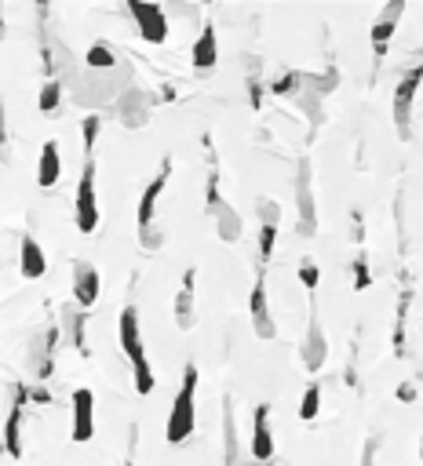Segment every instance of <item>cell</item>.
Returning a JSON list of instances; mask_svg holds the SVG:
<instances>
[{
  "mask_svg": "<svg viewBox=\"0 0 423 466\" xmlns=\"http://www.w3.org/2000/svg\"><path fill=\"white\" fill-rule=\"evenodd\" d=\"M117 335H121V350L135 372V390L146 397L153 390V368H150V358L142 350V328H139V310L135 306H125L121 310V324H117Z\"/></svg>",
  "mask_w": 423,
  "mask_h": 466,
  "instance_id": "cell-1",
  "label": "cell"
},
{
  "mask_svg": "<svg viewBox=\"0 0 423 466\" xmlns=\"http://www.w3.org/2000/svg\"><path fill=\"white\" fill-rule=\"evenodd\" d=\"M194 393H197V368L186 365V368H183V386H179V393H176V404H172V412H168V427H165L168 444H183V441L194 434V427H197Z\"/></svg>",
  "mask_w": 423,
  "mask_h": 466,
  "instance_id": "cell-2",
  "label": "cell"
},
{
  "mask_svg": "<svg viewBox=\"0 0 423 466\" xmlns=\"http://www.w3.org/2000/svg\"><path fill=\"white\" fill-rule=\"evenodd\" d=\"M73 219L81 233H95L99 226V201H95V157H84V171L77 183V204H73Z\"/></svg>",
  "mask_w": 423,
  "mask_h": 466,
  "instance_id": "cell-3",
  "label": "cell"
},
{
  "mask_svg": "<svg viewBox=\"0 0 423 466\" xmlns=\"http://www.w3.org/2000/svg\"><path fill=\"white\" fill-rule=\"evenodd\" d=\"M128 15L135 19L139 37H142L146 44H165V40H168V30H172V26H168V15H165L161 4H139V0H132Z\"/></svg>",
  "mask_w": 423,
  "mask_h": 466,
  "instance_id": "cell-4",
  "label": "cell"
},
{
  "mask_svg": "<svg viewBox=\"0 0 423 466\" xmlns=\"http://www.w3.org/2000/svg\"><path fill=\"white\" fill-rule=\"evenodd\" d=\"M26 401H30V386H15L12 390V408L4 419V452L12 459H22V419H26Z\"/></svg>",
  "mask_w": 423,
  "mask_h": 466,
  "instance_id": "cell-5",
  "label": "cell"
},
{
  "mask_svg": "<svg viewBox=\"0 0 423 466\" xmlns=\"http://www.w3.org/2000/svg\"><path fill=\"white\" fill-rule=\"evenodd\" d=\"M419 81H423V66H412V70L401 77L398 91H394V125H398V135H401V139H409L412 99H416V88H419Z\"/></svg>",
  "mask_w": 423,
  "mask_h": 466,
  "instance_id": "cell-6",
  "label": "cell"
},
{
  "mask_svg": "<svg viewBox=\"0 0 423 466\" xmlns=\"http://www.w3.org/2000/svg\"><path fill=\"white\" fill-rule=\"evenodd\" d=\"M168 175H172V160H165L157 168V175L150 179V186L142 190V201H139V211H135V222H139V233L153 226V211H157V201H161L165 186H168Z\"/></svg>",
  "mask_w": 423,
  "mask_h": 466,
  "instance_id": "cell-7",
  "label": "cell"
},
{
  "mask_svg": "<svg viewBox=\"0 0 423 466\" xmlns=\"http://www.w3.org/2000/svg\"><path fill=\"white\" fill-rule=\"evenodd\" d=\"M70 404H73V427H70V434H73L77 444H84L95 434V393L81 386V390H73Z\"/></svg>",
  "mask_w": 423,
  "mask_h": 466,
  "instance_id": "cell-8",
  "label": "cell"
},
{
  "mask_svg": "<svg viewBox=\"0 0 423 466\" xmlns=\"http://www.w3.org/2000/svg\"><path fill=\"white\" fill-rule=\"evenodd\" d=\"M252 459H255V462H271V459H274L271 404H259V408H255V419H252Z\"/></svg>",
  "mask_w": 423,
  "mask_h": 466,
  "instance_id": "cell-9",
  "label": "cell"
},
{
  "mask_svg": "<svg viewBox=\"0 0 423 466\" xmlns=\"http://www.w3.org/2000/svg\"><path fill=\"white\" fill-rule=\"evenodd\" d=\"M59 179H63V157H59V142L51 139V142H44V150L37 157V186L51 190Z\"/></svg>",
  "mask_w": 423,
  "mask_h": 466,
  "instance_id": "cell-10",
  "label": "cell"
},
{
  "mask_svg": "<svg viewBox=\"0 0 423 466\" xmlns=\"http://www.w3.org/2000/svg\"><path fill=\"white\" fill-rule=\"evenodd\" d=\"M73 299L81 310L95 306V299H99V270L95 266H88V263L73 266Z\"/></svg>",
  "mask_w": 423,
  "mask_h": 466,
  "instance_id": "cell-11",
  "label": "cell"
},
{
  "mask_svg": "<svg viewBox=\"0 0 423 466\" xmlns=\"http://www.w3.org/2000/svg\"><path fill=\"white\" fill-rule=\"evenodd\" d=\"M19 273L26 280H37L47 273V255L33 237H22V245H19Z\"/></svg>",
  "mask_w": 423,
  "mask_h": 466,
  "instance_id": "cell-12",
  "label": "cell"
},
{
  "mask_svg": "<svg viewBox=\"0 0 423 466\" xmlns=\"http://www.w3.org/2000/svg\"><path fill=\"white\" fill-rule=\"evenodd\" d=\"M405 15V4L398 0V4H387L384 8V15L376 19V26L368 30V40H373V47H376V55H384L387 51V40H391V33H394V26H398V19Z\"/></svg>",
  "mask_w": 423,
  "mask_h": 466,
  "instance_id": "cell-13",
  "label": "cell"
},
{
  "mask_svg": "<svg viewBox=\"0 0 423 466\" xmlns=\"http://www.w3.org/2000/svg\"><path fill=\"white\" fill-rule=\"evenodd\" d=\"M248 310H252L255 335H259V339H271V335H274V324H271V310H267V288H263V277H259V280H255V288H252Z\"/></svg>",
  "mask_w": 423,
  "mask_h": 466,
  "instance_id": "cell-14",
  "label": "cell"
},
{
  "mask_svg": "<svg viewBox=\"0 0 423 466\" xmlns=\"http://www.w3.org/2000/svg\"><path fill=\"white\" fill-rule=\"evenodd\" d=\"M194 277H197L194 270L183 273V288H179V299H176V321H179L183 332L194 328Z\"/></svg>",
  "mask_w": 423,
  "mask_h": 466,
  "instance_id": "cell-15",
  "label": "cell"
},
{
  "mask_svg": "<svg viewBox=\"0 0 423 466\" xmlns=\"http://www.w3.org/2000/svg\"><path fill=\"white\" fill-rule=\"evenodd\" d=\"M216 58H220V47H216V30L204 26V30H201V37H197V44H194V66H197V70H212V66H216Z\"/></svg>",
  "mask_w": 423,
  "mask_h": 466,
  "instance_id": "cell-16",
  "label": "cell"
},
{
  "mask_svg": "<svg viewBox=\"0 0 423 466\" xmlns=\"http://www.w3.org/2000/svg\"><path fill=\"white\" fill-rule=\"evenodd\" d=\"M303 365L310 368V372H317L325 365V335H322V328L317 324H310L306 328V342H303Z\"/></svg>",
  "mask_w": 423,
  "mask_h": 466,
  "instance_id": "cell-17",
  "label": "cell"
},
{
  "mask_svg": "<svg viewBox=\"0 0 423 466\" xmlns=\"http://www.w3.org/2000/svg\"><path fill=\"white\" fill-rule=\"evenodd\" d=\"M212 215L220 219V237H223V241H237V237H241V219H237V211H234L227 201H223L216 211H212Z\"/></svg>",
  "mask_w": 423,
  "mask_h": 466,
  "instance_id": "cell-18",
  "label": "cell"
},
{
  "mask_svg": "<svg viewBox=\"0 0 423 466\" xmlns=\"http://www.w3.org/2000/svg\"><path fill=\"white\" fill-rule=\"evenodd\" d=\"M299 215H303V229L314 226V197H310V171H306V164L299 168Z\"/></svg>",
  "mask_w": 423,
  "mask_h": 466,
  "instance_id": "cell-19",
  "label": "cell"
},
{
  "mask_svg": "<svg viewBox=\"0 0 423 466\" xmlns=\"http://www.w3.org/2000/svg\"><path fill=\"white\" fill-rule=\"evenodd\" d=\"M317 412H322V386L310 383L303 390V401H299V419L310 423V419H317Z\"/></svg>",
  "mask_w": 423,
  "mask_h": 466,
  "instance_id": "cell-20",
  "label": "cell"
},
{
  "mask_svg": "<svg viewBox=\"0 0 423 466\" xmlns=\"http://www.w3.org/2000/svg\"><path fill=\"white\" fill-rule=\"evenodd\" d=\"M84 63H88L91 70H114L117 58H114V47H110V44H91L88 55H84Z\"/></svg>",
  "mask_w": 423,
  "mask_h": 466,
  "instance_id": "cell-21",
  "label": "cell"
},
{
  "mask_svg": "<svg viewBox=\"0 0 423 466\" xmlns=\"http://www.w3.org/2000/svg\"><path fill=\"white\" fill-rule=\"evenodd\" d=\"M59 102H63V84H59V81H44V88H40V95H37V109H40V113H56Z\"/></svg>",
  "mask_w": 423,
  "mask_h": 466,
  "instance_id": "cell-22",
  "label": "cell"
},
{
  "mask_svg": "<svg viewBox=\"0 0 423 466\" xmlns=\"http://www.w3.org/2000/svg\"><path fill=\"white\" fill-rule=\"evenodd\" d=\"M223 419H227V466H237V430H234V408L230 404H227Z\"/></svg>",
  "mask_w": 423,
  "mask_h": 466,
  "instance_id": "cell-23",
  "label": "cell"
},
{
  "mask_svg": "<svg viewBox=\"0 0 423 466\" xmlns=\"http://www.w3.org/2000/svg\"><path fill=\"white\" fill-rule=\"evenodd\" d=\"M274 241H278V226L263 222V229H259V255H263V259L274 255Z\"/></svg>",
  "mask_w": 423,
  "mask_h": 466,
  "instance_id": "cell-24",
  "label": "cell"
},
{
  "mask_svg": "<svg viewBox=\"0 0 423 466\" xmlns=\"http://www.w3.org/2000/svg\"><path fill=\"white\" fill-rule=\"evenodd\" d=\"M299 280H303V288H317V266L310 263V259H303V266H299Z\"/></svg>",
  "mask_w": 423,
  "mask_h": 466,
  "instance_id": "cell-25",
  "label": "cell"
},
{
  "mask_svg": "<svg viewBox=\"0 0 423 466\" xmlns=\"http://www.w3.org/2000/svg\"><path fill=\"white\" fill-rule=\"evenodd\" d=\"M8 157V113H4V102H0V160Z\"/></svg>",
  "mask_w": 423,
  "mask_h": 466,
  "instance_id": "cell-26",
  "label": "cell"
},
{
  "mask_svg": "<svg viewBox=\"0 0 423 466\" xmlns=\"http://www.w3.org/2000/svg\"><path fill=\"white\" fill-rule=\"evenodd\" d=\"M299 81H303V77H299V73H289V77H285V81H278V84H274V95H292V91H296V84H299Z\"/></svg>",
  "mask_w": 423,
  "mask_h": 466,
  "instance_id": "cell-27",
  "label": "cell"
},
{
  "mask_svg": "<svg viewBox=\"0 0 423 466\" xmlns=\"http://www.w3.org/2000/svg\"><path fill=\"white\" fill-rule=\"evenodd\" d=\"M73 342L81 354H88V346H84V317H73Z\"/></svg>",
  "mask_w": 423,
  "mask_h": 466,
  "instance_id": "cell-28",
  "label": "cell"
},
{
  "mask_svg": "<svg viewBox=\"0 0 423 466\" xmlns=\"http://www.w3.org/2000/svg\"><path fill=\"white\" fill-rule=\"evenodd\" d=\"M368 280H373V277H368V270H365V259H358V263H354V284L365 288Z\"/></svg>",
  "mask_w": 423,
  "mask_h": 466,
  "instance_id": "cell-29",
  "label": "cell"
},
{
  "mask_svg": "<svg viewBox=\"0 0 423 466\" xmlns=\"http://www.w3.org/2000/svg\"><path fill=\"white\" fill-rule=\"evenodd\" d=\"M361 466H376V441H368V444H365V459H361Z\"/></svg>",
  "mask_w": 423,
  "mask_h": 466,
  "instance_id": "cell-30",
  "label": "cell"
},
{
  "mask_svg": "<svg viewBox=\"0 0 423 466\" xmlns=\"http://www.w3.org/2000/svg\"><path fill=\"white\" fill-rule=\"evenodd\" d=\"M398 397H401V401H412V397H416V390H412V386H401V390H398Z\"/></svg>",
  "mask_w": 423,
  "mask_h": 466,
  "instance_id": "cell-31",
  "label": "cell"
},
{
  "mask_svg": "<svg viewBox=\"0 0 423 466\" xmlns=\"http://www.w3.org/2000/svg\"><path fill=\"white\" fill-rule=\"evenodd\" d=\"M0 37H4V12H0Z\"/></svg>",
  "mask_w": 423,
  "mask_h": 466,
  "instance_id": "cell-32",
  "label": "cell"
}]
</instances>
